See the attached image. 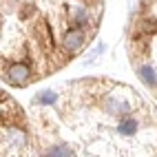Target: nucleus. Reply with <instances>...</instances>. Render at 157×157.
<instances>
[{
	"instance_id": "2",
	"label": "nucleus",
	"mask_w": 157,
	"mask_h": 157,
	"mask_svg": "<svg viewBox=\"0 0 157 157\" xmlns=\"http://www.w3.org/2000/svg\"><path fill=\"white\" fill-rule=\"evenodd\" d=\"M128 53L142 82L157 93V0H140L131 18Z\"/></svg>"
},
{
	"instance_id": "1",
	"label": "nucleus",
	"mask_w": 157,
	"mask_h": 157,
	"mask_svg": "<svg viewBox=\"0 0 157 157\" xmlns=\"http://www.w3.org/2000/svg\"><path fill=\"white\" fill-rule=\"evenodd\" d=\"M29 128L33 157H157V106L109 78L38 93Z\"/></svg>"
},
{
	"instance_id": "3",
	"label": "nucleus",
	"mask_w": 157,
	"mask_h": 157,
	"mask_svg": "<svg viewBox=\"0 0 157 157\" xmlns=\"http://www.w3.org/2000/svg\"><path fill=\"white\" fill-rule=\"evenodd\" d=\"M31 128L18 102L2 93V157H29Z\"/></svg>"
}]
</instances>
